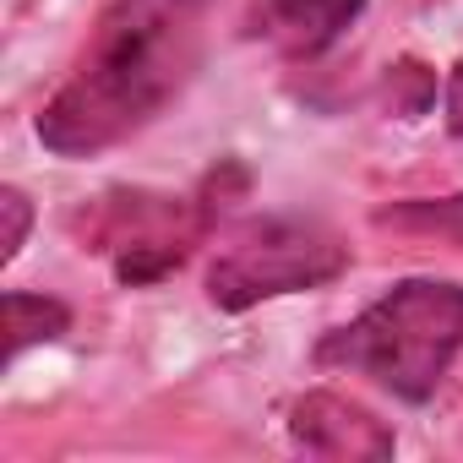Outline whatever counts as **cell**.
I'll list each match as a JSON object with an SVG mask.
<instances>
[{
  "mask_svg": "<svg viewBox=\"0 0 463 463\" xmlns=\"http://www.w3.org/2000/svg\"><path fill=\"white\" fill-rule=\"evenodd\" d=\"M289 436H295L300 452L333 458V463H382L398 447L392 425H382L365 403H354L344 392H306V398H295Z\"/></svg>",
  "mask_w": 463,
  "mask_h": 463,
  "instance_id": "5b68a950",
  "label": "cell"
},
{
  "mask_svg": "<svg viewBox=\"0 0 463 463\" xmlns=\"http://www.w3.org/2000/svg\"><path fill=\"white\" fill-rule=\"evenodd\" d=\"M213 0H109L77 71L39 109V142L55 158H99L153 126L191 82Z\"/></svg>",
  "mask_w": 463,
  "mask_h": 463,
  "instance_id": "6da1fadb",
  "label": "cell"
},
{
  "mask_svg": "<svg viewBox=\"0 0 463 463\" xmlns=\"http://www.w3.org/2000/svg\"><path fill=\"white\" fill-rule=\"evenodd\" d=\"M382 99H387V109H392L398 120H420V115H430V104H436V71H430L425 61L403 55L398 66H387Z\"/></svg>",
  "mask_w": 463,
  "mask_h": 463,
  "instance_id": "9c48e42d",
  "label": "cell"
},
{
  "mask_svg": "<svg viewBox=\"0 0 463 463\" xmlns=\"http://www.w3.org/2000/svg\"><path fill=\"white\" fill-rule=\"evenodd\" d=\"M223 207V180L213 175L202 196H164V191H109L88 207V246L115 262V279L142 289L175 273L191 246L213 229Z\"/></svg>",
  "mask_w": 463,
  "mask_h": 463,
  "instance_id": "277c9868",
  "label": "cell"
},
{
  "mask_svg": "<svg viewBox=\"0 0 463 463\" xmlns=\"http://www.w3.org/2000/svg\"><path fill=\"white\" fill-rule=\"evenodd\" d=\"M0 317H6V365H17L33 344H55L71 333V306L55 295H28V289H6L0 300Z\"/></svg>",
  "mask_w": 463,
  "mask_h": 463,
  "instance_id": "52a82bcc",
  "label": "cell"
},
{
  "mask_svg": "<svg viewBox=\"0 0 463 463\" xmlns=\"http://www.w3.org/2000/svg\"><path fill=\"white\" fill-rule=\"evenodd\" d=\"M447 131L463 137V61H458L452 77H447Z\"/></svg>",
  "mask_w": 463,
  "mask_h": 463,
  "instance_id": "8fae6325",
  "label": "cell"
},
{
  "mask_svg": "<svg viewBox=\"0 0 463 463\" xmlns=\"http://www.w3.org/2000/svg\"><path fill=\"white\" fill-rule=\"evenodd\" d=\"M463 354V284L452 279H398L354 322L333 327L311 360L322 371L371 376L403 403H430Z\"/></svg>",
  "mask_w": 463,
  "mask_h": 463,
  "instance_id": "7a4b0ae2",
  "label": "cell"
},
{
  "mask_svg": "<svg viewBox=\"0 0 463 463\" xmlns=\"http://www.w3.org/2000/svg\"><path fill=\"white\" fill-rule=\"evenodd\" d=\"M349 273V246L322 218L273 213L246 223L207 268V300L218 311H251L279 295L322 289Z\"/></svg>",
  "mask_w": 463,
  "mask_h": 463,
  "instance_id": "3957f363",
  "label": "cell"
},
{
  "mask_svg": "<svg viewBox=\"0 0 463 463\" xmlns=\"http://www.w3.org/2000/svg\"><path fill=\"white\" fill-rule=\"evenodd\" d=\"M365 12V0H262V28L289 55H322Z\"/></svg>",
  "mask_w": 463,
  "mask_h": 463,
  "instance_id": "8992f818",
  "label": "cell"
},
{
  "mask_svg": "<svg viewBox=\"0 0 463 463\" xmlns=\"http://www.w3.org/2000/svg\"><path fill=\"white\" fill-rule=\"evenodd\" d=\"M376 229H398V235H425V241H452L463 246V191L458 196H414L376 207Z\"/></svg>",
  "mask_w": 463,
  "mask_h": 463,
  "instance_id": "ba28073f",
  "label": "cell"
},
{
  "mask_svg": "<svg viewBox=\"0 0 463 463\" xmlns=\"http://www.w3.org/2000/svg\"><path fill=\"white\" fill-rule=\"evenodd\" d=\"M0 218H6V235H0V262H17V251L28 246L33 229V202L23 185H0Z\"/></svg>",
  "mask_w": 463,
  "mask_h": 463,
  "instance_id": "30bf717a",
  "label": "cell"
}]
</instances>
